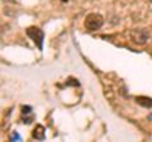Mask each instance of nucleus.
Returning <instances> with one entry per match:
<instances>
[{"mask_svg":"<svg viewBox=\"0 0 152 142\" xmlns=\"http://www.w3.org/2000/svg\"><path fill=\"white\" fill-rule=\"evenodd\" d=\"M103 23H104V19H103V17L100 15V14L91 13V14H89V15L85 18L84 26H85V28H86L88 31L94 32V31H98L99 28H102Z\"/></svg>","mask_w":152,"mask_h":142,"instance_id":"nucleus-1","label":"nucleus"},{"mask_svg":"<svg viewBox=\"0 0 152 142\" xmlns=\"http://www.w3.org/2000/svg\"><path fill=\"white\" fill-rule=\"evenodd\" d=\"M27 34L31 37V38L33 40V42L38 46V48L42 50V43H43V32H42L39 28H37V27H31V28H28L27 29Z\"/></svg>","mask_w":152,"mask_h":142,"instance_id":"nucleus-2","label":"nucleus"},{"mask_svg":"<svg viewBox=\"0 0 152 142\" xmlns=\"http://www.w3.org/2000/svg\"><path fill=\"white\" fill-rule=\"evenodd\" d=\"M131 40L137 45H145L148 41V32L145 29H133L131 32Z\"/></svg>","mask_w":152,"mask_h":142,"instance_id":"nucleus-3","label":"nucleus"},{"mask_svg":"<svg viewBox=\"0 0 152 142\" xmlns=\"http://www.w3.org/2000/svg\"><path fill=\"white\" fill-rule=\"evenodd\" d=\"M32 136L34 137L36 140H38V141H43L45 137H46V130H45V127L41 126V124H38L36 128H34V131H33Z\"/></svg>","mask_w":152,"mask_h":142,"instance_id":"nucleus-4","label":"nucleus"},{"mask_svg":"<svg viewBox=\"0 0 152 142\" xmlns=\"http://www.w3.org/2000/svg\"><path fill=\"white\" fill-rule=\"evenodd\" d=\"M136 102L141 104L143 107H147V108H151L152 107V99L151 98H146V97H138L136 98Z\"/></svg>","mask_w":152,"mask_h":142,"instance_id":"nucleus-5","label":"nucleus"},{"mask_svg":"<svg viewBox=\"0 0 152 142\" xmlns=\"http://www.w3.org/2000/svg\"><path fill=\"white\" fill-rule=\"evenodd\" d=\"M10 140L13 141V140H18V141H20V137H19V135L18 133H15V132H14V133L10 136Z\"/></svg>","mask_w":152,"mask_h":142,"instance_id":"nucleus-6","label":"nucleus"},{"mask_svg":"<svg viewBox=\"0 0 152 142\" xmlns=\"http://www.w3.org/2000/svg\"><path fill=\"white\" fill-rule=\"evenodd\" d=\"M148 119H150V121H152V114H150V116H148Z\"/></svg>","mask_w":152,"mask_h":142,"instance_id":"nucleus-7","label":"nucleus"},{"mask_svg":"<svg viewBox=\"0 0 152 142\" xmlns=\"http://www.w3.org/2000/svg\"><path fill=\"white\" fill-rule=\"evenodd\" d=\"M151 1H152V0H151Z\"/></svg>","mask_w":152,"mask_h":142,"instance_id":"nucleus-8","label":"nucleus"}]
</instances>
